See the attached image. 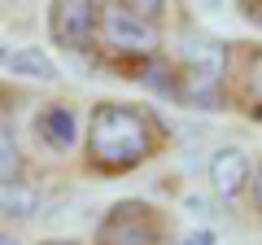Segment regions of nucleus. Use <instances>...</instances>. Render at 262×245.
<instances>
[{
    "label": "nucleus",
    "instance_id": "nucleus-1",
    "mask_svg": "<svg viewBox=\"0 0 262 245\" xmlns=\"http://www.w3.org/2000/svg\"><path fill=\"white\" fill-rule=\"evenodd\" d=\"M170 145V127L144 101L105 96L88 110L79 136V167L92 179H122L158 162Z\"/></svg>",
    "mask_w": 262,
    "mask_h": 245
},
{
    "label": "nucleus",
    "instance_id": "nucleus-2",
    "mask_svg": "<svg viewBox=\"0 0 262 245\" xmlns=\"http://www.w3.org/2000/svg\"><path fill=\"white\" fill-rule=\"evenodd\" d=\"M166 53L175 66V105L227 110V70H232L227 39L210 35V31H184Z\"/></svg>",
    "mask_w": 262,
    "mask_h": 245
},
{
    "label": "nucleus",
    "instance_id": "nucleus-3",
    "mask_svg": "<svg viewBox=\"0 0 262 245\" xmlns=\"http://www.w3.org/2000/svg\"><path fill=\"white\" fill-rule=\"evenodd\" d=\"M162 53H166V35H162L158 27L131 18V13L122 9V5H114V0H105V5H101L96 53H92L96 66H110L114 75L136 79L153 57H162Z\"/></svg>",
    "mask_w": 262,
    "mask_h": 245
},
{
    "label": "nucleus",
    "instance_id": "nucleus-4",
    "mask_svg": "<svg viewBox=\"0 0 262 245\" xmlns=\"http://www.w3.org/2000/svg\"><path fill=\"white\" fill-rule=\"evenodd\" d=\"M170 241H175L170 210H162L149 197H122L101 210L88 245H170Z\"/></svg>",
    "mask_w": 262,
    "mask_h": 245
},
{
    "label": "nucleus",
    "instance_id": "nucleus-5",
    "mask_svg": "<svg viewBox=\"0 0 262 245\" xmlns=\"http://www.w3.org/2000/svg\"><path fill=\"white\" fill-rule=\"evenodd\" d=\"M79 136H83V114L75 101H31L27 122H22V145H31L44 158H70L79 153Z\"/></svg>",
    "mask_w": 262,
    "mask_h": 245
},
{
    "label": "nucleus",
    "instance_id": "nucleus-6",
    "mask_svg": "<svg viewBox=\"0 0 262 245\" xmlns=\"http://www.w3.org/2000/svg\"><path fill=\"white\" fill-rule=\"evenodd\" d=\"M101 5L105 0H48L44 5L48 44L66 57H88L92 62L96 27H101Z\"/></svg>",
    "mask_w": 262,
    "mask_h": 245
},
{
    "label": "nucleus",
    "instance_id": "nucleus-7",
    "mask_svg": "<svg viewBox=\"0 0 262 245\" xmlns=\"http://www.w3.org/2000/svg\"><path fill=\"white\" fill-rule=\"evenodd\" d=\"M227 110L262 122V39H227Z\"/></svg>",
    "mask_w": 262,
    "mask_h": 245
},
{
    "label": "nucleus",
    "instance_id": "nucleus-8",
    "mask_svg": "<svg viewBox=\"0 0 262 245\" xmlns=\"http://www.w3.org/2000/svg\"><path fill=\"white\" fill-rule=\"evenodd\" d=\"M22 105H31L27 92L13 79H0V184L31 175L27 145H22Z\"/></svg>",
    "mask_w": 262,
    "mask_h": 245
},
{
    "label": "nucleus",
    "instance_id": "nucleus-9",
    "mask_svg": "<svg viewBox=\"0 0 262 245\" xmlns=\"http://www.w3.org/2000/svg\"><path fill=\"white\" fill-rule=\"evenodd\" d=\"M249 175H253V158L241 145H223V149L210 153L206 162V184L219 201H245L249 193Z\"/></svg>",
    "mask_w": 262,
    "mask_h": 245
},
{
    "label": "nucleus",
    "instance_id": "nucleus-10",
    "mask_svg": "<svg viewBox=\"0 0 262 245\" xmlns=\"http://www.w3.org/2000/svg\"><path fill=\"white\" fill-rule=\"evenodd\" d=\"M39 206H44V197H39V189L31 184L27 175L22 179H5L0 184V223H31V219L39 215Z\"/></svg>",
    "mask_w": 262,
    "mask_h": 245
},
{
    "label": "nucleus",
    "instance_id": "nucleus-11",
    "mask_svg": "<svg viewBox=\"0 0 262 245\" xmlns=\"http://www.w3.org/2000/svg\"><path fill=\"white\" fill-rule=\"evenodd\" d=\"M5 66L13 70V79H44V84H57V79H61L57 62L44 53V48H9Z\"/></svg>",
    "mask_w": 262,
    "mask_h": 245
},
{
    "label": "nucleus",
    "instance_id": "nucleus-12",
    "mask_svg": "<svg viewBox=\"0 0 262 245\" xmlns=\"http://www.w3.org/2000/svg\"><path fill=\"white\" fill-rule=\"evenodd\" d=\"M114 5H122L131 18H140V22H149V27H158L162 35H166L170 22H175V0H114Z\"/></svg>",
    "mask_w": 262,
    "mask_h": 245
},
{
    "label": "nucleus",
    "instance_id": "nucleus-13",
    "mask_svg": "<svg viewBox=\"0 0 262 245\" xmlns=\"http://www.w3.org/2000/svg\"><path fill=\"white\" fill-rule=\"evenodd\" d=\"M245 201H249L253 219H258V223H262V158L253 162V175H249V193H245Z\"/></svg>",
    "mask_w": 262,
    "mask_h": 245
},
{
    "label": "nucleus",
    "instance_id": "nucleus-14",
    "mask_svg": "<svg viewBox=\"0 0 262 245\" xmlns=\"http://www.w3.org/2000/svg\"><path fill=\"white\" fill-rule=\"evenodd\" d=\"M236 13H241L253 31H262V0H236Z\"/></svg>",
    "mask_w": 262,
    "mask_h": 245
},
{
    "label": "nucleus",
    "instance_id": "nucleus-15",
    "mask_svg": "<svg viewBox=\"0 0 262 245\" xmlns=\"http://www.w3.org/2000/svg\"><path fill=\"white\" fill-rule=\"evenodd\" d=\"M170 245H219V236L210 232V228H196V232H188V236H175Z\"/></svg>",
    "mask_w": 262,
    "mask_h": 245
},
{
    "label": "nucleus",
    "instance_id": "nucleus-16",
    "mask_svg": "<svg viewBox=\"0 0 262 245\" xmlns=\"http://www.w3.org/2000/svg\"><path fill=\"white\" fill-rule=\"evenodd\" d=\"M0 245H27V241H22V236L13 232V228H5V223H0Z\"/></svg>",
    "mask_w": 262,
    "mask_h": 245
},
{
    "label": "nucleus",
    "instance_id": "nucleus-17",
    "mask_svg": "<svg viewBox=\"0 0 262 245\" xmlns=\"http://www.w3.org/2000/svg\"><path fill=\"white\" fill-rule=\"evenodd\" d=\"M35 245H88V241H75V236H44V241H35Z\"/></svg>",
    "mask_w": 262,
    "mask_h": 245
},
{
    "label": "nucleus",
    "instance_id": "nucleus-18",
    "mask_svg": "<svg viewBox=\"0 0 262 245\" xmlns=\"http://www.w3.org/2000/svg\"><path fill=\"white\" fill-rule=\"evenodd\" d=\"M196 5H201V9H210V13H219V9H223V0H196Z\"/></svg>",
    "mask_w": 262,
    "mask_h": 245
},
{
    "label": "nucleus",
    "instance_id": "nucleus-19",
    "mask_svg": "<svg viewBox=\"0 0 262 245\" xmlns=\"http://www.w3.org/2000/svg\"><path fill=\"white\" fill-rule=\"evenodd\" d=\"M5 57H9V48H0V66H5Z\"/></svg>",
    "mask_w": 262,
    "mask_h": 245
}]
</instances>
